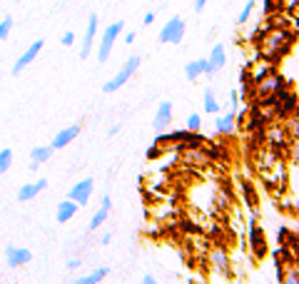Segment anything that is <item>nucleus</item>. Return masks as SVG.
I'll use <instances>...</instances> for the list:
<instances>
[{
	"mask_svg": "<svg viewBox=\"0 0 299 284\" xmlns=\"http://www.w3.org/2000/svg\"><path fill=\"white\" fill-rule=\"evenodd\" d=\"M73 42H75V33H65V35H62V45H65V48H70Z\"/></svg>",
	"mask_w": 299,
	"mask_h": 284,
	"instance_id": "72a5a7b5",
	"label": "nucleus"
},
{
	"mask_svg": "<svg viewBox=\"0 0 299 284\" xmlns=\"http://www.w3.org/2000/svg\"><path fill=\"white\" fill-rule=\"evenodd\" d=\"M142 23H145V25H152V23H155V13H147V15L142 18Z\"/></svg>",
	"mask_w": 299,
	"mask_h": 284,
	"instance_id": "f704fd0d",
	"label": "nucleus"
},
{
	"mask_svg": "<svg viewBox=\"0 0 299 284\" xmlns=\"http://www.w3.org/2000/svg\"><path fill=\"white\" fill-rule=\"evenodd\" d=\"M110 274V269L108 267H97L95 272H90V274H85V277H77V279H73L70 284H100L105 277Z\"/></svg>",
	"mask_w": 299,
	"mask_h": 284,
	"instance_id": "f3484780",
	"label": "nucleus"
},
{
	"mask_svg": "<svg viewBox=\"0 0 299 284\" xmlns=\"http://www.w3.org/2000/svg\"><path fill=\"white\" fill-rule=\"evenodd\" d=\"M42 45H45V42H42V40H35L33 45H30V48H28L23 55H20V57L15 60V65H13V70H10V73H13V75H20V73H23V70L28 68V65H30V62L37 57V53L42 50Z\"/></svg>",
	"mask_w": 299,
	"mask_h": 284,
	"instance_id": "1a4fd4ad",
	"label": "nucleus"
},
{
	"mask_svg": "<svg viewBox=\"0 0 299 284\" xmlns=\"http://www.w3.org/2000/svg\"><path fill=\"white\" fill-rule=\"evenodd\" d=\"M224 62H227V53H224V45L222 42H217L215 48L209 50V57H207V68H205V75H217L222 68H224Z\"/></svg>",
	"mask_w": 299,
	"mask_h": 284,
	"instance_id": "0eeeda50",
	"label": "nucleus"
},
{
	"mask_svg": "<svg viewBox=\"0 0 299 284\" xmlns=\"http://www.w3.org/2000/svg\"><path fill=\"white\" fill-rule=\"evenodd\" d=\"M125 30V23L122 20H115V23H110V28L105 30L102 40H100V50H97V60L100 62H108L110 60V50L115 48V40L120 38V33Z\"/></svg>",
	"mask_w": 299,
	"mask_h": 284,
	"instance_id": "7ed1b4c3",
	"label": "nucleus"
},
{
	"mask_svg": "<svg viewBox=\"0 0 299 284\" xmlns=\"http://www.w3.org/2000/svg\"><path fill=\"white\" fill-rule=\"evenodd\" d=\"M282 284H299V274H297V267H289L287 269V277Z\"/></svg>",
	"mask_w": 299,
	"mask_h": 284,
	"instance_id": "2f4dec72",
	"label": "nucleus"
},
{
	"mask_svg": "<svg viewBox=\"0 0 299 284\" xmlns=\"http://www.w3.org/2000/svg\"><path fill=\"white\" fill-rule=\"evenodd\" d=\"M247 234H249V254L257 259V262H262V259L269 254V245H267L264 229H262L260 222H257V212H254V209H252V214H249V222H247Z\"/></svg>",
	"mask_w": 299,
	"mask_h": 284,
	"instance_id": "f257e3e1",
	"label": "nucleus"
},
{
	"mask_svg": "<svg viewBox=\"0 0 299 284\" xmlns=\"http://www.w3.org/2000/svg\"><path fill=\"white\" fill-rule=\"evenodd\" d=\"M50 157H53V147L50 145H40V147H33L30 150V162H35V165L50 162Z\"/></svg>",
	"mask_w": 299,
	"mask_h": 284,
	"instance_id": "6ab92c4d",
	"label": "nucleus"
},
{
	"mask_svg": "<svg viewBox=\"0 0 299 284\" xmlns=\"http://www.w3.org/2000/svg\"><path fill=\"white\" fill-rule=\"evenodd\" d=\"M5 259H8V265L13 269H18V267L28 265V262L33 259V254H30V249H23V247H8L5 249Z\"/></svg>",
	"mask_w": 299,
	"mask_h": 284,
	"instance_id": "9b49d317",
	"label": "nucleus"
},
{
	"mask_svg": "<svg viewBox=\"0 0 299 284\" xmlns=\"http://www.w3.org/2000/svg\"><path fill=\"white\" fill-rule=\"evenodd\" d=\"M10 28H13V18H10V15H5L3 20H0V40H8Z\"/></svg>",
	"mask_w": 299,
	"mask_h": 284,
	"instance_id": "c756f323",
	"label": "nucleus"
},
{
	"mask_svg": "<svg viewBox=\"0 0 299 284\" xmlns=\"http://www.w3.org/2000/svg\"><path fill=\"white\" fill-rule=\"evenodd\" d=\"M215 130L220 135H229L234 130V113H227V115H220L217 122H215Z\"/></svg>",
	"mask_w": 299,
	"mask_h": 284,
	"instance_id": "4be33fe9",
	"label": "nucleus"
},
{
	"mask_svg": "<svg viewBox=\"0 0 299 284\" xmlns=\"http://www.w3.org/2000/svg\"><path fill=\"white\" fill-rule=\"evenodd\" d=\"M229 100H232V110H229V113H237V110H240V93L232 90V93H229Z\"/></svg>",
	"mask_w": 299,
	"mask_h": 284,
	"instance_id": "473e14b6",
	"label": "nucleus"
},
{
	"mask_svg": "<svg viewBox=\"0 0 299 284\" xmlns=\"http://www.w3.org/2000/svg\"><path fill=\"white\" fill-rule=\"evenodd\" d=\"M277 245H287V247L297 249V232H294V229H289L287 225L277 227Z\"/></svg>",
	"mask_w": 299,
	"mask_h": 284,
	"instance_id": "a211bd4d",
	"label": "nucleus"
},
{
	"mask_svg": "<svg viewBox=\"0 0 299 284\" xmlns=\"http://www.w3.org/2000/svg\"><path fill=\"white\" fill-rule=\"evenodd\" d=\"M187 130H189V133H200V130H202V117L197 113H192L187 117Z\"/></svg>",
	"mask_w": 299,
	"mask_h": 284,
	"instance_id": "c85d7f7f",
	"label": "nucleus"
},
{
	"mask_svg": "<svg viewBox=\"0 0 299 284\" xmlns=\"http://www.w3.org/2000/svg\"><path fill=\"white\" fill-rule=\"evenodd\" d=\"M80 267V259H70L68 262V269H77Z\"/></svg>",
	"mask_w": 299,
	"mask_h": 284,
	"instance_id": "ea45409f",
	"label": "nucleus"
},
{
	"mask_svg": "<svg viewBox=\"0 0 299 284\" xmlns=\"http://www.w3.org/2000/svg\"><path fill=\"white\" fill-rule=\"evenodd\" d=\"M93 187H95V182H93V177H85V180H80L70 192H68V200H73L77 207H85L90 202V194H93Z\"/></svg>",
	"mask_w": 299,
	"mask_h": 284,
	"instance_id": "423d86ee",
	"label": "nucleus"
},
{
	"mask_svg": "<svg viewBox=\"0 0 299 284\" xmlns=\"http://www.w3.org/2000/svg\"><path fill=\"white\" fill-rule=\"evenodd\" d=\"M140 284H157V279H155V277H152V274H145V277H142V282H140Z\"/></svg>",
	"mask_w": 299,
	"mask_h": 284,
	"instance_id": "c9c22d12",
	"label": "nucleus"
},
{
	"mask_svg": "<svg viewBox=\"0 0 299 284\" xmlns=\"http://www.w3.org/2000/svg\"><path fill=\"white\" fill-rule=\"evenodd\" d=\"M169 125H172V102L162 100L160 107H157V113H155L152 127L157 130V133H165V130H169Z\"/></svg>",
	"mask_w": 299,
	"mask_h": 284,
	"instance_id": "6e6552de",
	"label": "nucleus"
},
{
	"mask_svg": "<svg viewBox=\"0 0 299 284\" xmlns=\"http://www.w3.org/2000/svg\"><path fill=\"white\" fill-rule=\"evenodd\" d=\"M242 192H244V200H247L249 209L257 207V192H254V187H252L249 182H242Z\"/></svg>",
	"mask_w": 299,
	"mask_h": 284,
	"instance_id": "a878e982",
	"label": "nucleus"
},
{
	"mask_svg": "<svg viewBox=\"0 0 299 284\" xmlns=\"http://www.w3.org/2000/svg\"><path fill=\"white\" fill-rule=\"evenodd\" d=\"M45 187H48V180H45V177H40L37 182H30V185H23V187L18 189V200H20V202H28V200L37 197L40 189H45Z\"/></svg>",
	"mask_w": 299,
	"mask_h": 284,
	"instance_id": "ddd939ff",
	"label": "nucleus"
},
{
	"mask_svg": "<svg viewBox=\"0 0 299 284\" xmlns=\"http://www.w3.org/2000/svg\"><path fill=\"white\" fill-rule=\"evenodd\" d=\"M212 262L217 265V269H220V272L229 274V259H227L224 249H215V252H212Z\"/></svg>",
	"mask_w": 299,
	"mask_h": 284,
	"instance_id": "393cba45",
	"label": "nucleus"
},
{
	"mask_svg": "<svg viewBox=\"0 0 299 284\" xmlns=\"http://www.w3.org/2000/svg\"><path fill=\"white\" fill-rule=\"evenodd\" d=\"M254 8H257V5H254V0H249V3H244V8H242V13L237 15V23H240V25H244V23H247V20L252 18V13H254Z\"/></svg>",
	"mask_w": 299,
	"mask_h": 284,
	"instance_id": "bb28decb",
	"label": "nucleus"
},
{
	"mask_svg": "<svg viewBox=\"0 0 299 284\" xmlns=\"http://www.w3.org/2000/svg\"><path fill=\"white\" fill-rule=\"evenodd\" d=\"M13 165V150H0V172H8Z\"/></svg>",
	"mask_w": 299,
	"mask_h": 284,
	"instance_id": "cd10ccee",
	"label": "nucleus"
},
{
	"mask_svg": "<svg viewBox=\"0 0 299 284\" xmlns=\"http://www.w3.org/2000/svg\"><path fill=\"white\" fill-rule=\"evenodd\" d=\"M140 62H142V60H140V55H130V57H127V62L122 65V70H120L115 77H110L108 82L102 85V93H115V90H120V87L135 75V70L140 68Z\"/></svg>",
	"mask_w": 299,
	"mask_h": 284,
	"instance_id": "f03ea898",
	"label": "nucleus"
},
{
	"mask_svg": "<svg viewBox=\"0 0 299 284\" xmlns=\"http://www.w3.org/2000/svg\"><path fill=\"white\" fill-rule=\"evenodd\" d=\"M110 239H112V234H110V232H105V234L100 237V242H102V245H110Z\"/></svg>",
	"mask_w": 299,
	"mask_h": 284,
	"instance_id": "58836bf2",
	"label": "nucleus"
},
{
	"mask_svg": "<svg viewBox=\"0 0 299 284\" xmlns=\"http://www.w3.org/2000/svg\"><path fill=\"white\" fill-rule=\"evenodd\" d=\"M205 5H207V0H195V10H197V13L205 10Z\"/></svg>",
	"mask_w": 299,
	"mask_h": 284,
	"instance_id": "4c0bfd02",
	"label": "nucleus"
},
{
	"mask_svg": "<svg viewBox=\"0 0 299 284\" xmlns=\"http://www.w3.org/2000/svg\"><path fill=\"white\" fill-rule=\"evenodd\" d=\"M80 207L73 202V200H62L60 205H57V212H55V220L60 222V225H65V222H70L73 217H75V212H77Z\"/></svg>",
	"mask_w": 299,
	"mask_h": 284,
	"instance_id": "dca6fc26",
	"label": "nucleus"
},
{
	"mask_svg": "<svg viewBox=\"0 0 299 284\" xmlns=\"http://www.w3.org/2000/svg\"><path fill=\"white\" fill-rule=\"evenodd\" d=\"M165 145H157V142H152L150 145V150H147V160H157V157H162L167 150H162Z\"/></svg>",
	"mask_w": 299,
	"mask_h": 284,
	"instance_id": "7c9ffc66",
	"label": "nucleus"
},
{
	"mask_svg": "<svg viewBox=\"0 0 299 284\" xmlns=\"http://www.w3.org/2000/svg\"><path fill=\"white\" fill-rule=\"evenodd\" d=\"M205 110H207L209 115H217V113H220V102H217L215 90H205Z\"/></svg>",
	"mask_w": 299,
	"mask_h": 284,
	"instance_id": "b1692460",
	"label": "nucleus"
},
{
	"mask_svg": "<svg viewBox=\"0 0 299 284\" xmlns=\"http://www.w3.org/2000/svg\"><path fill=\"white\" fill-rule=\"evenodd\" d=\"M110 207H112V200H110V194H105L100 209L93 214V220H90V229H97V227L105 225V220H108V214H110Z\"/></svg>",
	"mask_w": 299,
	"mask_h": 284,
	"instance_id": "2eb2a0df",
	"label": "nucleus"
},
{
	"mask_svg": "<svg viewBox=\"0 0 299 284\" xmlns=\"http://www.w3.org/2000/svg\"><path fill=\"white\" fill-rule=\"evenodd\" d=\"M135 38H137V35H135V33L130 30V33L125 35V42H127V45H132V42H135Z\"/></svg>",
	"mask_w": 299,
	"mask_h": 284,
	"instance_id": "e433bc0d",
	"label": "nucleus"
},
{
	"mask_svg": "<svg viewBox=\"0 0 299 284\" xmlns=\"http://www.w3.org/2000/svg\"><path fill=\"white\" fill-rule=\"evenodd\" d=\"M77 135H80V125H70V127H65V130H60V133L53 137L50 147H53V150H62V147H68Z\"/></svg>",
	"mask_w": 299,
	"mask_h": 284,
	"instance_id": "f8f14e48",
	"label": "nucleus"
},
{
	"mask_svg": "<svg viewBox=\"0 0 299 284\" xmlns=\"http://www.w3.org/2000/svg\"><path fill=\"white\" fill-rule=\"evenodd\" d=\"M240 85H242V95L249 100V97L254 95V90H252V87H254V82H252L249 68H242V70H240Z\"/></svg>",
	"mask_w": 299,
	"mask_h": 284,
	"instance_id": "5701e85b",
	"label": "nucleus"
},
{
	"mask_svg": "<svg viewBox=\"0 0 299 284\" xmlns=\"http://www.w3.org/2000/svg\"><path fill=\"white\" fill-rule=\"evenodd\" d=\"M205 68H207V60H205V57H200V60H195V62H189L187 68H185L187 80H189V82H195V80L205 73Z\"/></svg>",
	"mask_w": 299,
	"mask_h": 284,
	"instance_id": "aec40b11",
	"label": "nucleus"
},
{
	"mask_svg": "<svg viewBox=\"0 0 299 284\" xmlns=\"http://www.w3.org/2000/svg\"><path fill=\"white\" fill-rule=\"evenodd\" d=\"M274 110L280 117H294L297 115V93L294 90H287L282 95H277L274 97Z\"/></svg>",
	"mask_w": 299,
	"mask_h": 284,
	"instance_id": "39448f33",
	"label": "nucleus"
},
{
	"mask_svg": "<svg viewBox=\"0 0 299 284\" xmlns=\"http://www.w3.org/2000/svg\"><path fill=\"white\" fill-rule=\"evenodd\" d=\"M185 38V20L180 15L169 18L165 28L160 30V42H169V45H177V42H182Z\"/></svg>",
	"mask_w": 299,
	"mask_h": 284,
	"instance_id": "20e7f679",
	"label": "nucleus"
},
{
	"mask_svg": "<svg viewBox=\"0 0 299 284\" xmlns=\"http://www.w3.org/2000/svg\"><path fill=\"white\" fill-rule=\"evenodd\" d=\"M272 262H277V265H284L287 269L289 267H297V249H292L287 245H277V249H272Z\"/></svg>",
	"mask_w": 299,
	"mask_h": 284,
	"instance_id": "9d476101",
	"label": "nucleus"
},
{
	"mask_svg": "<svg viewBox=\"0 0 299 284\" xmlns=\"http://www.w3.org/2000/svg\"><path fill=\"white\" fill-rule=\"evenodd\" d=\"M95 35H97V15L93 13V15H90V23H88V30H85L82 50H80V57H82V60L90 55V48H93V42H95Z\"/></svg>",
	"mask_w": 299,
	"mask_h": 284,
	"instance_id": "4468645a",
	"label": "nucleus"
},
{
	"mask_svg": "<svg viewBox=\"0 0 299 284\" xmlns=\"http://www.w3.org/2000/svg\"><path fill=\"white\" fill-rule=\"evenodd\" d=\"M272 70H274V65H272V62H267V60H262V62H260L254 70H249V75H252V82H254V85H260V82H262V80H264V77H267Z\"/></svg>",
	"mask_w": 299,
	"mask_h": 284,
	"instance_id": "412c9836",
	"label": "nucleus"
}]
</instances>
